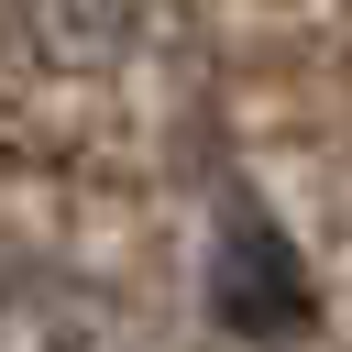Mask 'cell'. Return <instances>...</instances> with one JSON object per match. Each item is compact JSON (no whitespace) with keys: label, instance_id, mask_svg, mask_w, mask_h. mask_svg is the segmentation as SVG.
<instances>
[{"label":"cell","instance_id":"1","mask_svg":"<svg viewBox=\"0 0 352 352\" xmlns=\"http://www.w3.org/2000/svg\"><path fill=\"white\" fill-rule=\"evenodd\" d=\"M33 22H44V44L55 55H99L121 22H132V0H22Z\"/></svg>","mask_w":352,"mask_h":352}]
</instances>
